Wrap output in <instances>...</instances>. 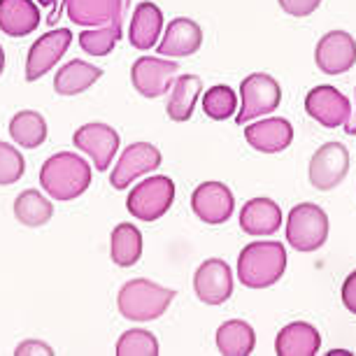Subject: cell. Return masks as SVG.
<instances>
[{
  "label": "cell",
  "mask_w": 356,
  "mask_h": 356,
  "mask_svg": "<svg viewBox=\"0 0 356 356\" xmlns=\"http://www.w3.org/2000/svg\"><path fill=\"white\" fill-rule=\"evenodd\" d=\"M93 170L75 152H58L49 156L40 168V186L58 203L75 200L91 186Z\"/></svg>",
  "instance_id": "cell-1"
},
{
  "label": "cell",
  "mask_w": 356,
  "mask_h": 356,
  "mask_svg": "<svg viewBox=\"0 0 356 356\" xmlns=\"http://www.w3.org/2000/svg\"><path fill=\"white\" fill-rule=\"evenodd\" d=\"M286 270V250L277 240H254L238 257V280L247 289L277 284Z\"/></svg>",
  "instance_id": "cell-2"
},
{
  "label": "cell",
  "mask_w": 356,
  "mask_h": 356,
  "mask_svg": "<svg viewBox=\"0 0 356 356\" xmlns=\"http://www.w3.org/2000/svg\"><path fill=\"white\" fill-rule=\"evenodd\" d=\"M177 291L168 286H161L156 282L138 277L131 280L119 289L117 293V307L119 314L129 321H154L161 314L168 312L172 305Z\"/></svg>",
  "instance_id": "cell-3"
},
{
  "label": "cell",
  "mask_w": 356,
  "mask_h": 356,
  "mask_svg": "<svg viewBox=\"0 0 356 356\" xmlns=\"http://www.w3.org/2000/svg\"><path fill=\"white\" fill-rule=\"evenodd\" d=\"M328 240V217L319 205L298 203L286 219V243L296 252H317Z\"/></svg>",
  "instance_id": "cell-4"
},
{
  "label": "cell",
  "mask_w": 356,
  "mask_h": 356,
  "mask_svg": "<svg viewBox=\"0 0 356 356\" xmlns=\"http://www.w3.org/2000/svg\"><path fill=\"white\" fill-rule=\"evenodd\" d=\"M175 203V182L165 175H154L136 184L126 198V210L138 221H159Z\"/></svg>",
  "instance_id": "cell-5"
},
{
  "label": "cell",
  "mask_w": 356,
  "mask_h": 356,
  "mask_svg": "<svg viewBox=\"0 0 356 356\" xmlns=\"http://www.w3.org/2000/svg\"><path fill=\"white\" fill-rule=\"evenodd\" d=\"M240 98H243V107L235 112V124L245 126L252 119L266 117L277 110L282 103V86L268 72H252L240 82Z\"/></svg>",
  "instance_id": "cell-6"
},
{
  "label": "cell",
  "mask_w": 356,
  "mask_h": 356,
  "mask_svg": "<svg viewBox=\"0 0 356 356\" xmlns=\"http://www.w3.org/2000/svg\"><path fill=\"white\" fill-rule=\"evenodd\" d=\"M72 145L93 161V168H96L98 172H105L107 168L112 165V159L117 156L122 138H119V133L114 131L110 124L91 122V124L79 126L75 131Z\"/></svg>",
  "instance_id": "cell-7"
},
{
  "label": "cell",
  "mask_w": 356,
  "mask_h": 356,
  "mask_svg": "<svg viewBox=\"0 0 356 356\" xmlns=\"http://www.w3.org/2000/svg\"><path fill=\"white\" fill-rule=\"evenodd\" d=\"M179 65L163 56H140L131 68V82L143 98H161L170 91Z\"/></svg>",
  "instance_id": "cell-8"
},
{
  "label": "cell",
  "mask_w": 356,
  "mask_h": 356,
  "mask_svg": "<svg viewBox=\"0 0 356 356\" xmlns=\"http://www.w3.org/2000/svg\"><path fill=\"white\" fill-rule=\"evenodd\" d=\"M161 161H163V156H161L159 147H154L152 143H133L126 147L117 161V165L112 168L110 184L117 191L129 189L138 177L161 168Z\"/></svg>",
  "instance_id": "cell-9"
},
{
  "label": "cell",
  "mask_w": 356,
  "mask_h": 356,
  "mask_svg": "<svg viewBox=\"0 0 356 356\" xmlns=\"http://www.w3.org/2000/svg\"><path fill=\"white\" fill-rule=\"evenodd\" d=\"M70 44H72L70 29H56L40 35L31 44L29 56H26V82H38L40 77H44L54 65L61 61Z\"/></svg>",
  "instance_id": "cell-10"
},
{
  "label": "cell",
  "mask_w": 356,
  "mask_h": 356,
  "mask_svg": "<svg viewBox=\"0 0 356 356\" xmlns=\"http://www.w3.org/2000/svg\"><path fill=\"white\" fill-rule=\"evenodd\" d=\"M349 172V152L340 143L321 145L310 159V184L317 191H331Z\"/></svg>",
  "instance_id": "cell-11"
},
{
  "label": "cell",
  "mask_w": 356,
  "mask_h": 356,
  "mask_svg": "<svg viewBox=\"0 0 356 356\" xmlns=\"http://www.w3.org/2000/svg\"><path fill=\"white\" fill-rule=\"evenodd\" d=\"M193 291L205 305H224L233 296V270L224 259H205L193 275Z\"/></svg>",
  "instance_id": "cell-12"
},
{
  "label": "cell",
  "mask_w": 356,
  "mask_h": 356,
  "mask_svg": "<svg viewBox=\"0 0 356 356\" xmlns=\"http://www.w3.org/2000/svg\"><path fill=\"white\" fill-rule=\"evenodd\" d=\"M314 63L324 75H345L356 63V40L347 31L321 35L314 49Z\"/></svg>",
  "instance_id": "cell-13"
},
{
  "label": "cell",
  "mask_w": 356,
  "mask_h": 356,
  "mask_svg": "<svg viewBox=\"0 0 356 356\" xmlns=\"http://www.w3.org/2000/svg\"><path fill=\"white\" fill-rule=\"evenodd\" d=\"M305 112L324 129H340L352 114V103L335 86L321 84L305 96Z\"/></svg>",
  "instance_id": "cell-14"
},
{
  "label": "cell",
  "mask_w": 356,
  "mask_h": 356,
  "mask_svg": "<svg viewBox=\"0 0 356 356\" xmlns=\"http://www.w3.org/2000/svg\"><path fill=\"white\" fill-rule=\"evenodd\" d=\"M191 210L193 214L205 221L207 226H219L231 219L235 210L233 191L224 182H203L191 193Z\"/></svg>",
  "instance_id": "cell-15"
},
{
  "label": "cell",
  "mask_w": 356,
  "mask_h": 356,
  "mask_svg": "<svg viewBox=\"0 0 356 356\" xmlns=\"http://www.w3.org/2000/svg\"><path fill=\"white\" fill-rule=\"evenodd\" d=\"M131 0H65V15L75 26L96 29L124 22Z\"/></svg>",
  "instance_id": "cell-16"
},
{
  "label": "cell",
  "mask_w": 356,
  "mask_h": 356,
  "mask_svg": "<svg viewBox=\"0 0 356 356\" xmlns=\"http://www.w3.org/2000/svg\"><path fill=\"white\" fill-rule=\"evenodd\" d=\"M200 44H203V29L193 19L177 17L172 22H168V26L163 29L156 54H161L163 58L193 56L200 49Z\"/></svg>",
  "instance_id": "cell-17"
},
{
  "label": "cell",
  "mask_w": 356,
  "mask_h": 356,
  "mask_svg": "<svg viewBox=\"0 0 356 356\" xmlns=\"http://www.w3.org/2000/svg\"><path fill=\"white\" fill-rule=\"evenodd\" d=\"M245 140L261 154H280L293 143V126L282 117H268L247 126Z\"/></svg>",
  "instance_id": "cell-18"
},
{
  "label": "cell",
  "mask_w": 356,
  "mask_h": 356,
  "mask_svg": "<svg viewBox=\"0 0 356 356\" xmlns=\"http://www.w3.org/2000/svg\"><path fill=\"white\" fill-rule=\"evenodd\" d=\"M165 29V19L163 12L156 3H145L136 5L131 17V26H129V42L133 49L138 51H149L154 44L159 42V38L163 35Z\"/></svg>",
  "instance_id": "cell-19"
},
{
  "label": "cell",
  "mask_w": 356,
  "mask_h": 356,
  "mask_svg": "<svg viewBox=\"0 0 356 356\" xmlns=\"http://www.w3.org/2000/svg\"><path fill=\"white\" fill-rule=\"evenodd\" d=\"M282 226V210L273 198H252L240 210V228L252 238H268Z\"/></svg>",
  "instance_id": "cell-20"
},
{
  "label": "cell",
  "mask_w": 356,
  "mask_h": 356,
  "mask_svg": "<svg viewBox=\"0 0 356 356\" xmlns=\"http://www.w3.org/2000/svg\"><path fill=\"white\" fill-rule=\"evenodd\" d=\"M42 12L35 0H0V31L10 38H26L38 31Z\"/></svg>",
  "instance_id": "cell-21"
},
{
  "label": "cell",
  "mask_w": 356,
  "mask_h": 356,
  "mask_svg": "<svg viewBox=\"0 0 356 356\" xmlns=\"http://www.w3.org/2000/svg\"><path fill=\"white\" fill-rule=\"evenodd\" d=\"M321 347V335L307 321H291L275 338L277 356H314Z\"/></svg>",
  "instance_id": "cell-22"
},
{
  "label": "cell",
  "mask_w": 356,
  "mask_h": 356,
  "mask_svg": "<svg viewBox=\"0 0 356 356\" xmlns=\"http://www.w3.org/2000/svg\"><path fill=\"white\" fill-rule=\"evenodd\" d=\"M200 91H203V79L198 75H189V72H186V75L175 77V82L170 86V96H168V105H165L168 119H172V122H177V124L189 122Z\"/></svg>",
  "instance_id": "cell-23"
},
{
  "label": "cell",
  "mask_w": 356,
  "mask_h": 356,
  "mask_svg": "<svg viewBox=\"0 0 356 356\" xmlns=\"http://www.w3.org/2000/svg\"><path fill=\"white\" fill-rule=\"evenodd\" d=\"M100 77H103V70L93 63L82 61V58H75V61L65 63L63 68H58L56 77H54V91L58 96H79L86 89H91Z\"/></svg>",
  "instance_id": "cell-24"
},
{
  "label": "cell",
  "mask_w": 356,
  "mask_h": 356,
  "mask_svg": "<svg viewBox=\"0 0 356 356\" xmlns=\"http://www.w3.org/2000/svg\"><path fill=\"white\" fill-rule=\"evenodd\" d=\"M110 257L112 264L119 268L136 266L143 257V233L136 224H117L110 235Z\"/></svg>",
  "instance_id": "cell-25"
},
{
  "label": "cell",
  "mask_w": 356,
  "mask_h": 356,
  "mask_svg": "<svg viewBox=\"0 0 356 356\" xmlns=\"http://www.w3.org/2000/svg\"><path fill=\"white\" fill-rule=\"evenodd\" d=\"M257 347V333L243 319L224 321L217 328V349L221 356H250Z\"/></svg>",
  "instance_id": "cell-26"
},
{
  "label": "cell",
  "mask_w": 356,
  "mask_h": 356,
  "mask_svg": "<svg viewBox=\"0 0 356 356\" xmlns=\"http://www.w3.org/2000/svg\"><path fill=\"white\" fill-rule=\"evenodd\" d=\"M15 217L19 224L40 228L54 217V203L38 189H26L15 198Z\"/></svg>",
  "instance_id": "cell-27"
},
{
  "label": "cell",
  "mask_w": 356,
  "mask_h": 356,
  "mask_svg": "<svg viewBox=\"0 0 356 356\" xmlns=\"http://www.w3.org/2000/svg\"><path fill=\"white\" fill-rule=\"evenodd\" d=\"M10 136L15 145L26 147V149H35L44 145L47 140V122L44 117L35 110H19L10 119Z\"/></svg>",
  "instance_id": "cell-28"
},
{
  "label": "cell",
  "mask_w": 356,
  "mask_h": 356,
  "mask_svg": "<svg viewBox=\"0 0 356 356\" xmlns=\"http://www.w3.org/2000/svg\"><path fill=\"white\" fill-rule=\"evenodd\" d=\"M122 35H124V22H117V24L96 26V29L82 31L77 42L86 54H91V56H107V54L117 47Z\"/></svg>",
  "instance_id": "cell-29"
},
{
  "label": "cell",
  "mask_w": 356,
  "mask_h": 356,
  "mask_svg": "<svg viewBox=\"0 0 356 356\" xmlns=\"http://www.w3.org/2000/svg\"><path fill=\"white\" fill-rule=\"evenodd\" d=\"M203 112L214 122H226L238 112V93L226 84H214L203 96Z\"/></svg>",
  "instance_id": "cell-30"
},
{
  "label": "cell",
  "mask_w": 356,
  "mask_h": 356,
  "mask_svg": "<svg viewBox=\"0 0 356 356\" xmlns=\"http://www.w3.org/2000/svg\"><path fill=\"white\" fill-rule=\"evenodd\" d=\"M117 356H159V340L156 335L145 331V328H131L122 333L117 340Z\"/></svg>",
  "instance_id": "cell-31"
},
{
  "label": "cell",
  "mask_w": 356,
  "mask_h": 356,
  "mask_svg": "<svg viewBox=\"0 0 356 356\" xmlns=\"http://www.w3.org/2000/svg\"><path fill=\"white\" fill-rule=\"evenodd\" d=\"M26 172L22 152L10 143H0V186L17 184Z\"/></svg>",
  "instance_id": "cell-32"
},
{
  "label": "cell",
  "mask_w": 356,
  "mask_h": 356,
  "mask_svg": "<svg viewBox=\"0 0 356 356\" xmlns=\"http://www.w3.org/2000/svg\"><path fill=\"white\" fill-rule=\"evenodd\" d=\"M277 3L289 17L303 19V17H310L312 12H317L321 0H277Z\"/></svg>",
  "instance_id": "cell-33"
},
{
  "label": "cell",
  "mask_w": 356,
  "mask_h": 356,
  "mask_svg": "<svg viewBox=\"0 0 356 356\" xmlns=\"http://www.w3.org/2000/svg\"><path fill=\"white\" fill-rule=\"evenodd\" d=\"M15 356H54V349L42 340H24L17 345Z\"/></svg>",
  "instance_id": "cell-34"
},
{
  "label": "cell",
  "mask_w": 356,
  "mask_h": 356,
  "mask_svg": "<svg viewBox=\"0 0 356 356\" xmlns=\"http://www.w3.org/2000/svg\"><path fill=\"white\" fill-rule=\"evenodd\" d=\"M342 305L352 314H356V270L349 273L347 280L342 282Z\"/></svg>",
  "instance_id": "cell-35"
},
{
  "label": "cell",
  "mask_w": 356,
  "mask_h": 356,
  "mask_svg": "<svg viewBox=\"0 0 356 356\" xmlns=\"http://www.w3.org/2000/svg\"><path fill=\"white\" fill-rule=\"evenodd\" d=\"M38 5H54V10H51V15L47 17V24L49 26H54L61 19V8H58V0H35Z\"/></svg>",
  "instance_id": "cell-36"
},
{
  "label": "cell",
  "mask_w": 356,
  "mask_h": 356,
  "mask_svg": "<svg viewBox=\"0 0 356 356\" xmlns=\"http://www.w3.org/2000/svg\"><path fill=\"white\" fill-rule=\"evenodd\" d=\"M342 129H345L347 136H356V89H354V110H352V114H349L347 124L342 126Z\"/></svg>",
  "instance_id": "cell-37"
},
{
  "label": "cell",
  "mask_w": 356,
  "mask_h": 356,
  "mask_svg": "<svg viewBox=\"0 0 356 356\" xmlns=\"http://www.w3.org/2000/svg\"><path fill=\"white\" fill-rule=\"evenodd\" d=\"M3 70H5V51H3V47H0V75H3Z\"/></svg>",
  "instance_id": "cell-38"
}]
</instances>
